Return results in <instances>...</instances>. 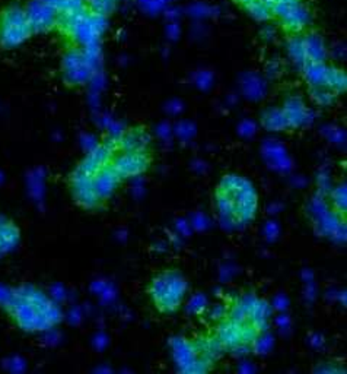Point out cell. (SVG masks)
I'll return each mask as SVG.
<instances>
[{
    "label": "cell",
    "instance_id": "1",
    "mask_svg": "<svg viewBox=\"0 0 347 374\" xmlns=\"http://www.w3.org/2000/svg\"><path fill=\"white\" fill-rule=\"evenodd\" d=\"M271 309L254 293H241L225 303L213 325L212 339L220 352L247 354L259 345L270 327Z\"/></svg>",
    "mask_w": 347,
    "mask_h": 374
},
{
    "label": "cell",
    "instance_id": "5",
    "mask_svg": "<svg viewBox=\"0 0 347 374\" xmlns=\"http://www.w3.org/2000/svg\"><path fill=\"white\" fill-rule=\"evenodd\" d=\"M190 283L187 276L177 267H165L149 279L146 294L150 304L163 316L177 313L183 307Z\"/></svg>",
    "mask_w": 347,
    "mask_h": 374
},
{
    "label": "cell",
    "instance_id": "2",
    "mask_svg": "<svg viewBox=\"0 0 347 374\" xmlns=\"http://www.w3.org/2000/svg\"><path fill=\"white\" fill-rule=\"evenodd\" d=\"M123 183L113 167L104 142L90 149L69 174L72 198L85 211L107 208Z\"/></svg>",
    "mask_w": 347,
    "mask_h": 374
},
{
    "label": "cell",
    "instance_id": "11",
    "mask_svg": "<svg viewBox=\"0 0 347 374\" xmlns=\"http://www.w3.org/2000/svg\"><path fill=\"white\" fill-rule=\"evenodd\" d=\"M279 109H280L282 116L284 118L286 129L304 126L309 118V111L305 106V102L298 97L288 98L283 102V106H280Z\"/></svg>",
    "mask_w": 347,
    "mask_h": 374
},
{
    "label": "cell",
    "instance_id": "10",
    "mask_svg": "<svg viewBox=\"0 0 347 374\" xmlns=\"http://www.w3.org/2000/svg\"><path fill=\"white\" fill-rule=\"evenodd\" d=\"M63 72L70 84L82 85L85 81H88L90 69L83 54L79 50H73L65 57Z\"/></svg>",
    "mask_w": 347,
    "mask_h": 374
},
{
    "label": "cell",
    "instance_id": "12",
    "mask_svg": "<svg viewBox=\"0 0 347 374\" xmlns=\"http://www.w3.org/2000/svg\"><path fill=\"white\" fill-rule=\"evenodd\" d=\"M19 242V231L12 222L0 218V250L8 251Z\"/></svg>",
    "mask_w": 347,
    "mask_h": 374
},
{
    "label": "cell",
    "instance_id": "6",
    "mask_svg": "<svg viewBox=\"0 0 347 374\" xmlns=\"http://www.w3.org/2000/svg\"><path fill=\"white\" fill-rule=\"evenodd\" d=\"M37 25L33 13L19 2H9L0 8V47L18 49L31 38Z\"/></svg>",
    "mask_w": 347,
    "mask_h": 374
},
{
    "label": "cell",
    "instance_id": "7",
    "mask_svg": "<svg viewBox=\"0 0 347 374\" xmlns=\"http://www.w3.org/2000/svg\"><path fill=\"white\" fill-rule=\"evenodd\" d=\"M220 350L210 339L179 338L172 342V355L179 371L206 373L210 371L220 355Z\"/></svg>",
    "mask_w": 347,
    "mask_h": 374
},
{
    "label": "cell",
    "instance_id": "4",
    "mask_svg": "<svg viewBox=\"0 0 347 374\" xmlns=\"http://www.w3.org/2000/svg\"><path fill=\"white\" fill-rule=\"evenodd\" d=\"M114 170L123 182L140 177L155 162V142L145 126H130L104 141Z\"/></svg>",
    "mask_w": 347,
    "mask_h": 374
},
{
    "label": "cell",
    "instance_id": "3",
    "mask_svg": "<svg viewBox=\"0 0 347 374\" xmlns=\"http://www.w3.org/2000/svg\"><path fill=\"white\" fill-rule=\"evenodd\" d=\"M260 194L248 177L238 173L220 176L213 189V211L226 230L248 227L257 218Z\"/></svg>",
    "mask_w": 347,
    "mask_h": 374
},
{
    "label": "cell",
    "instance_id": "8",
    "mask_svg": "<svg viewBox=\"0 0 347 374\" xmlns=\"http://www.w3.org/2000/svg\"><path fill=\"white\" fill-rule=\"evenodd\" d=\"M18 319L28 331H42L60 320V313L47 297L38 291H28L18 304Z\"/></svg>",
    "mask_w": 347,
    "mask_h": 374
},
{
    "label": "cell",
    "instance_id": "9",
    "mask_svg": "<svg viewBox=\"0 0 347 374\" xmlns=\"http://www.w3.org/2000/svg\"><path fill=\"white\" fill-rule=\"evenodd\" d=\"M273 20L293 37L308 31V26L312 22V12L304 0L289 3L277 2L273 8Z\"/></svg>",
    "mask_w": 347,
    "mask_h": 374
}]
</instances>
